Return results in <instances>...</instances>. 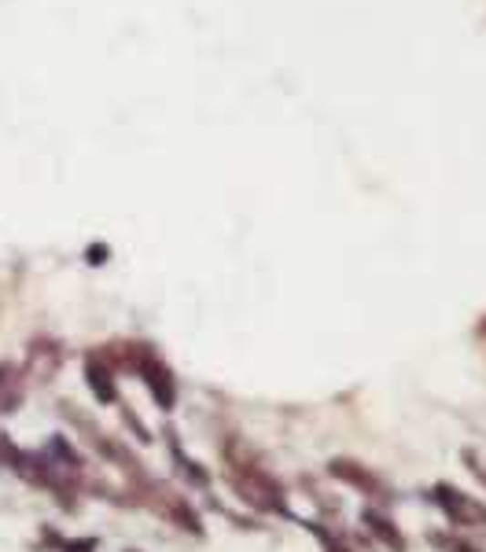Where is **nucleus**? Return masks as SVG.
<instances>
[{
	"label": "nucleus",
	"instance_id": "nucleus-7",
	"mask_svg": "<svg viewBox=\"0 0 486 552\" xmlns=\"http://www.w3.org/2000/svg\"><path fill=\"white\" fill-rule=\"evenodd\" d=\"M332 475H336V479H346V483H354V486H361V490H368V494H383V486H379L361 465H354V460H332Z\"/></svg>",
	"mask_w": 486,
	"mask_h": 552
},
{
	"label": "nucleus",
	"instance_id": "nucleus-10",
	"mask_svg": "<svg viewBox=\"0 0 486 552\" xmlns=\"http://www.w3.org/2000/svg\"><path fill=\"white\" fill-rule=\"evenodd\" d=\"M435 545H446L450 552H475V548H468V545H460V541H446V537H439V534H435Z\"/></svg>",
	"mask_w": 486,
	"mask_h": 552
},
{
	"label": "nucleus",
	"instance_id": "nucleus-5",
	"mask_svg": "<svg viewBox=\"0 0 486 552\" xmlns=\"http://www.w3.org/2000/svg\"><path fill=\"white\" fill-rule=\"evenodd\" d=\"M23 394H26V376L16 364L0 361V413H16L23 405Z\"/></svg>",
	"mask_w": 486,
	"mask_h": 552
},
{
	"label": "nucleus",
	"instance_id": "nucleus-1",
	"mask_svg": "<svg viewBox=\"0 0 486 552\" xmlns=\"http://www.w3.org/2000/svg\"><path fill=\"white\" fill-rule=\"evenodd\" d=\"M229 479H233V486L240 490V497L243 501H251L254 508H265V512H276V508H284V490H280V483H273L262 468H254V465H233V472H229Z\"/></svg>",
	"mask_w": 486,
	"mask_h": 552
},
{
	"label": "nucleus",
	"instance_id": "nucleus-8",
	"mask_svg": "<svg viewBox=\"0 0 486 552\" xmlns=\"http://www.w3.org/2000/svg\"><path fill=\"white\" fill-rule=\"evenodd\" d=\"M365 523H368V530L383 541V545H391L395 552H406V541H402V534L391 526V523H387L383 516H376V512H365Z\"/></svg>",
	"mask_w": 486,
	"mask_h": 552
},
{
	"label": "nucleus",
	"instance_id": "nucleus-4",
	"mask_svg": "<svg viewBox=\"0 0 486 552\" xmlns=\"http://www.w3.org/2000/svg\"><path fill=\"white\" fill-rule=\"evenodd\" d=\"M439 505L446 508V516L460 526H486V508L479 501H471L468 494L460 490H450V486H439Z\"/></svg>",
	"mask_w": 486,
	"mask_h": 552
},
{
	"label": "nucleus",
	"instance_id": "nucleus-2",
	"mask_svg": "<svg viewBox=\"0 0 486 552\" xmlns=\"http://www.w3.org/2000/svg\"><path fill=\"white\" fill-rule=\"evenodd\" d=\"M137 373L144 376V383H148L151 398L159 402V409H173V402H177V383H173V376H170V368H166L151 350L140 357Z\"/></svg>",
	"mask_w": 486,
	"mask_h": 552
},
{
	"label": "nucleus",
	"instance_id": "nucleus-11",
	"mask_svg": "<svg viewBox=\"0 0 486 552\" xmlns=\"http://www.w3.org/2000/svg\"><path fill=\"white\" fill-rule=\"evenodd\" d=\"M88 254H92V258H88V261H96V265H100V261H104V254H108V247H92V250H88Z\"/></svg>",
	"mask_w": 486,
	"mask_h": 552
},
{
	"label": "nucleus",
	"instance_id": "nucleus-6",
	"mask_svg": "<svg viewBox=\"0 0 486 552\" xmlns=\"http://www.w3.org/2000/svg\"><path fill=\"white\" fill-rule=\"evenodd\" d=\"M59 364H63V350H59L56 342H48V339L30 342V361H26V373H37L41 380H48Z\"/></svg>",
	"mask_w": 486,
	"mask_h": 552
},
{
	"label": "nucleus",
	"instance_id": "nucleus-3",
	"mask_svg": "<svg viewBox=\"0 0 486 552\" xmlns=\"http://www.w3.org/2000/svg\"><path fill=\"white\" fill-rule=\"evenodd\" d=\"M115 380H119V376H115V368L100 357V350L85 357V383H88V391L96 394V402H104V405L119 402V387H115Z\"/></svg>",
	"mask_w": 486,
	"mask_h": 552
},
{
	"label": "nucleus",
	"instance_id": "nucleus-12",
	"mask_svg": "<svg viewBox=\"0 0 486 552\" xmlns=\"http://www.w3.org/2000/svg\"><path fill=\"white\" fill-rule=\"evenodd\" d=\"M129 552H137V548H129Z\"/></svg>",
	"mask_w": 486,
	"mask_h": 552
},
{
	"label": "nucleus",
	"instance_id": "nucleus-9",
	"mask_svg": "<svg viewBox=\"0 0 486 552\" xmlns=\"http://www.w3.org/2000/svg\"><path fill=\"white\" fill-rule=\"evenodd\" d=\"M63 552H96V537H78V541H59Z\"/></svg>",
	"mask_w": 486,
	"mask_h": 552
}]
</instances>
